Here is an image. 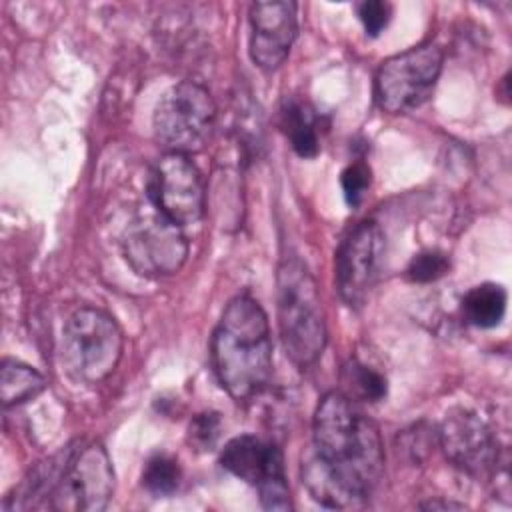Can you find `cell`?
<instances>
[{
	"label": "cell",
	"instance_id": "6da1fadb",
	"mask_svg": "<svg viewBox=\"0 0 512 512\" xmlns=\"http://www.w3.org/2000/svg\"><path fill=\"white\" fill-rule=\"evenodd\" d=\"M384 476L378 426L340 390L326 392L312 418V446L302 456V482L326 508H360Z\"/></svg>",
	"mask_w": 512,
	"mask_h": 512
},
{
	"label": "cell",
	"instance_id": "7a4b0ae2",
	"mask_svg": "<svg viewBox=\"0 0 512 512\" xmlns=\"http://www.w3.org/2000/svg\"><path fill=\"white\" fill-rule=\"evenodd\" d=\"M212 368L236 402L260 396L272 378V338L264 308L250 294L234 296L220 314L210 342Z\"/></svg>",
	"mask_w": 512,
	"mask_h": 512
},
{
	"label": "cell",
	"instance_id": "3957f363",
	"mask_svg": "<svg viewBox=\"0 0 512 512\" xmlns=\"http://www.w3.org/2000/svg\"><path fill=\"white\" fill-rule=\"evenodd\" d=\"M276 316L286 356L312 366L324 352L328 330L318 284L298 256H284L276 272Z\"/></svg>",
	"mask_w": 512,
	"mask_h": 512
},
{
	"label": "cell",
	"instance_id": "277c9868",
	"mask_svg": "<svg viewBox=\"0 0 512 512\" xmlns=\"http://www.w3.org/2000/svg\"><path fill=\"white\" fill-rule=\"evenodd\" d=\"M122 350V328L106 310L82 306L64 324L62 360L76 382L98 384L106 380L116 370Z\"/></svg>",
	"mask_w": 512,
	"mask_h": 512
},
{
	"label": "cell",
	"instance_id": "5b68a950",
	"mask_svg": "<svg viewBox=\"0 0 512 512\" xmlns=\"http://www.w3.org/2000/svg\"><path fill=\"white\" fill-rule=\"evenodd\" d=\"M216 128V104L198 82L182 80L158 100L152 116L156 142L166 152L196 154L206 148Z\"/></svg>",
	"mask_w": 512,
	"mask_h": 512
},
{
	"label": "cell",
	"instance_id": "8992f818",
	"mask_svg": "<svg viewBox=\"0 0 512 512\" xmlns=\"http://www.w3.org/2000/svg\"><path fill=\"white\" fill-rule=\"evenodd\" d=\"M442 62V48L434 42H422L386 58L374 80L378 106L390 114L422 106L440 78Z\"/></svg>",
	"mask_w": 512,
	"mask_h": 512
},
{
	"label": "cell",
	"instance_id": "52a82bcc",
	"mask_svg": "<svg viewBox=\"0 0 512 512\" xmlns=\"http://www.w3.org/2000/svg\"><path fill=\"white\" fill-rule=\"evenodd\" d=\"M114 468L100 442H74L48 508L100 512L114 496Z\"/></svg>",
	"mask_w": 512,
	"mask_h": 512
},
{
	"label": "cell",
	"instance_id": "ba28073f",
	"mask_svg": "<svg viewBox=\"0 0 512 512\" xmlns=\"http://www.w3.org/2000/svg\"><path fill=\"white\" fill-rule=\"evenodd\" d=\"M188 240L182 228L160 212L134 218L122 236V254L130 268L144 278L176 274L188 258Z\"/></svg>",
	"mask_w": 512,
	"mask_h": 512
},
{
	"label": "cell",
	"instance_id": "9c48e42d",
	"mask_svg": "<svg viewBox=\"0 0 512 512\" xmlns=\"http://www.w3.org/2000/svg\"><path fill=\"white\" fill-rule=\"evenodd\" d=\"M220 464L230 474L256 486L260 492V504L266 510L292 508L284 474V456L276 444L252 434L236 436L224 444Z\"/></svg>",
	"mask_w": 512,
	"mask_h": 512
},
{
	"label": "cell",
	"instance_id": "30bf717a",
	"mask_svg": "<svg viewBox=\"0 0 512 512\" xmlns=\"http://www.w3.org/2000/svg\"><path fill=\"white\" fill-rule=\"evenodd\" d=\"M148 198L156 212L180 228L200 222L206 208V190L190 156L164 152L150 170Z\"/></svg>",
	"mask_w": 512,
	"mask_h": 512
},
{
	"label": "cell",
	"instance_id": "8fae6325",
	"mask_svg": "<svg viewBox=\"0 0 512 512\" xmlns=\"http://www.w3.org/2000/svg\"><path fill=\"white\" fill-rule=\"evenodd\" d=\"M438 442L446 458L472 478H498L500 466H506L496 434L476 412L458 408L446 414Z\"/></svg>",
	"mask_w": 512,
	"mask_h": 512
},
{
	"label": "cell",
	"instance_id": "7c38bea8",
	"mask_svg": "<svg viewBox=\"0 0 512 512\" xmlns=\"http://www.w3.org/2000/svg\"><path fill=\"white\" fill-rule=\"evenodd\" d=\"M384 232L374 220L358 222L342 240L336 252L334 278L340 298L358 308L380 276L384 262Z\"/></svg>",
	"mask_w": 512,
	"mask_h": 512
},
{
	"label": "cell",
	"instance_id": "4fadbf2b",
	"mask_svg": "<svg viewBox=\"0 0 512 512\" xmlns=\"http://www.w3.org/2000/svg\"><path fill=\"white\" fill-rule=\"evenodd\" d=\"M250 58L262 70H276L298 36V6L288 0L254 2L248 12Z\"/></svg>",
	"mask_w": 512,
	"mask_h": 512
},
{
	"label": "cell",
	"instance_id": "5bb4252c",
	"mask_svg": "<svg viewBox=\"0 0 512 512\" xmlns=\"http://www.w3.org/2000/svg\"><path fill=\"white\" fill-rule=\"evenodd\" d=\"M280 128L300 158H314L320 152L316 110L296 98H286L280 108Z\"/></svg>",
	"mask_w": 512,
	"mask_h": 512
},
{
	"label": "cell",
	"instance_id": "9a60e30c",
	"mask_svg": "<svg viewBox=\"0 0 512 512\" xmlns=\"http://www.w3.org/2000/svg\"><path fill=\"white\" fill-rule=\"evenodd\" d=\"M508 294L504 286L496 282H482L470 288L460 304L462 316L476 328H494L506 314Z\"/></svg>",
	"mask_w": 512,
	"mask_h": 512
},
{
	"label": "cell",
	"instance_id": "2e32d148",
	"mask_svg": "<svg viewBox=\"0 0 512 512\" xmlns=\"http://www.w3.org/2000/svg\"><path fill=\"white\" fill-rule=\"evenodd\" d=\"M0 388H2V404L6 408L24 404L32 398H36L46 388V378L34 370L32 366L4 358L2 370H0Z\"/></svg>",
	"mask_w": 512,
	"mask_h": 512
},
{
	"label": "cell",
	"instance_id": "e0dca14e",
	"mask_svg": "<svg viewBox=\"0 0 512 512\" xmlns=\"http://www.w3.org/2000/svg\"><path fill=\"white\" fill-rule=\"evenodd\" d=\"M340 382L344 386V390L340 392L354 402H378L386 396L388 390L384 374L360 362L358 358H350L342 366Z\"/></svg>",
	"mask_w": 512,
	"mask_h": 512
},
{
	"label": "cell",
	"instance_id": "ac0fdd59",
	"mask_svg": "<svg viewBox=\"0 0 512 512\" xmlns=\"http://www.w3.org/2000/svg\"><path fill=\"white\" fill-rule=\"evenodd\" d=\"M182 478V470L176 458L168 454L152 456L142 472V486L154 496L172 494Z\"/></svg>",
	"mask_w": 512,
	"mask_h": 512
},
{
	"label": "cell",
	"instance_id": "d6986e66",
	"mask_svg": "<svg viewBox=\"0 0 512 512\" xmlns=\"http://www.w3.org/2000/svg\"><path fill=\"white\" fill-rule=\"evenodd\" d=\"M450 270V260L442 250H422L406 266V278L416 284L434 282Z\"/></svg>",
	"mask_w": 512,
	"mask_h": 512
},
{
	"label": "cell",
	"instance_id": "ffe728a7",
	"mask_svg": "<svg viewBox=\"0 0 512 512\" xmlns=\"http://www.w3.org/2000/svg\"><path fill=\"white\" fill-rule=\"evenodd\" d=\"M340 184L344 198L350 208H358L364 200L370 184H372V170L366 162H352L340 174Z\"/></svg>",
	"mask_w": 512,
	"mask_h": 512
},
{
	"label": "cell",
	"instance_id": "44dd1931",
	"mask_svg": "<svg viewBox=\"0 0 512 512\" xmlns=\"http://www.w3.org/2000/svg\"><path fill=\"white\" fill-rule=\"evenodd\" d=\"M222 420L216 412H202L196 414L188 426V442L200 452L212 450L220 438Z\"/></svg>",
	"mask_w": 512,
	"mask_h": 512
},
{
	"label": "cell",
	"instance_id": "7402d4cb",
	"mask_svg": "<svg viewBox=\"0 0 512 512\" xmlns=\"http://www.w3.org/2000/svg\"><path fill=\"white\" fill-rule=\"evenodd\" d=\"M356 14L368 36H378L392 18V6L382 0H366L356 4Z\"/></svg>",
	"mask_w": 512,
	"mask_h": 512
},
{
	"label": "cell",
	"instance_id": "603a6c76",
	"mask_svg": "<svg viewBox=\"0 0 512 512\" xmlns=\"http://www.w3.org/2000/svg\"><path fill=\"white\" fill-rule=\"evenodd\" d=\"M422 508H430V510H434V508H464L462 504H454V502H438V500H430V502H426V504H420Z\"/></svg>",
	"mask_w": 512,
	"mask_h": 512
}]
</instances>
